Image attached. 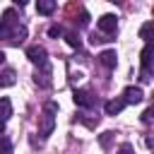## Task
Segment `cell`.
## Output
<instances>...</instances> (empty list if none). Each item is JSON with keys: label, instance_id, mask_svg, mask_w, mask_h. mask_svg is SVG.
<instances>
[{"label": "cell", "instance_id": "cell-1", "mask_svg": "<svg viewBox=\"0 0 154 154\" xmlns=\"http://www.w3.org/2000/svg\"><path fill=\"white\" fill-rule=\"evenodd\" d=\"M55 113H58V106L55 103H46L41 116H38V135L41 137H48L55 128Z\"/></svg>", "mask_w": 154, "mask_h": 154}, {"label": "cell", "instance_id": "cell-2", "mask_svg": "<svg viewBox=\"0 0 154 154\" xmlns=\"http://www.w3.org/2000/svg\"><path fill=\"white\" fill-rule=\"evenodd\" d=\"M96 26H99L101 36H113L116 29H118V17L116 14H103V17L96 19Z\"/></svg>", "mask_w": 154, "mask_h": 154}, {"label": "cell", "instance_id": "cell-3", "mask_svg": "<svg viewBox=\"0 0 154 154\" xmlns=\"http://www.w3.org/2000/svg\"><path fill=\"white\" fill-rule=\"evenodd\" d=\"M51 75H53V67H51V63L46 60V63H41V65L36 67V72H34V82H36L38 87L46 89V87H51V82H53Z\"/></svg>", "mask_w": 154, "mask_h": 154}, {"label": "cell", "instance_id": "cell-4", "mask_svg": "<svg viewBox=\"0 0 154 154\" xmlns=\"http://www.w3.org/2000/svg\"><path fill=\"white\" fill-rule=\"evenodd\" d=\"M72 99H75V103H77L79 108H94L96 101H99L96 94L89 91V89H75V96H72Z\"/></svg>", "mask_w": 154, "mask_h": 154}, {"label": "cell", "instance_id": "cell-5", "mask_svg": "<svg viewBox=\"0 0 154 154\" xmlns=\"http://www.w3.org/2000/svg\"><path fill=\"white\" fill-rule=\"evenodd\" d=\"M26 58H29L31 63L41 65V63H46V60H48V53H46V48H43V46H38V43H36V46H29V48H26Z\"/></svg>", "mask_w": 154, "mask_h": 154}, {"label": "cell", "instance_id": "cell-6", "mask_svg": "<svg viewBox=\"0 0 154 154\" xmlns=\"http://www.w3.org/2000/svg\"><path fill=\"white\" fill-rule=\"evenodd\" d=\"M123 101H125V106L128 103H140L142 99H144V94H142V89L140 87H125V91H123V96H120Z\"/></svg>", "mask_w": 154, "mask_h": 154}, {"label": "cell", "instance_id": "cell-7", "mask_svg": "<svg viewBox=\"0 0 154 154\" xmlns=\"http://www.w3.org/2000/svg\"><path fill=\"white\" fill-rule=\"evenodd\" d=\"M99 63H101L103 67L113 70V67H116V63H118V53H116L113 48H108V51H101V53H99Z\"/></svg>", "mask_w": 154, "mask_h": 154}, {"label": "cell", "instance_id": "cell-8", "mask_svg": "<svg viewBox=\"0 0 154 154\" xmlns=\"http://www.w3.org/2000/svg\"><path fill=\"white\" fill-rule=\"evenodd\" d=\"M123 108H125V101H123L120 96H118V99H111V101H106V103H103L106 116H118Z\"/></svg>", "mask_w": 154, "mask_h": 154}, {"label": "cell", "instance_id": "cell-9", "mask_svg": "<svg viewBox=\"0 0 154 154\" xmlns=\"http://www.w3.org/2000/svg\"><path fill=\"white\" fill-rule=\"evenodd\" d=\"M17 82V72L12 70V67H5L2 72H0V89H5V87H12Z\"/></svg>", "mask_w": 154, "mask_h": 154}, {"label": "cell", "instance_id": "cell-10", "mask_svg": "<svg viewBox=\"0 0 154 154\" xmlns=\"http://www.w3.org/2000/svg\"><path fill=\"white\" fill-rule=\"evenodd\" d=\"M10 116H12V103L7 96H0V123H7Z\"/></svg>", "mask_w": 154, "mask_h": 154}, {"label": "cell", "instance_id": "cell-11", "mask_svg": "<svg viewBox=\"0 0 154 154\" xmlns=\"http://www.w3.org/2000/svg\"><path fill=\"white\" fill-rule=\"evenodd\" d=\"M36 12L38 14H53L55 12V2L53 0H38L36 2Z\"/></svg>", "mask_w": 154, "mask_h": 154}, {"label": "cell", "instance_id": "cell-12", "mask_svg": "<svg viewBox=\"0 0 154 154\" xmlns=\"http://www.w3.org/2000/svg\"><path fill=\"white\" fill-rule=\"evenodd\" d=\"M63 36H65L67 46H72V48H79V46H82V38H79L77 31H63Z\"/></svg>", "mask_w": 154, "mask_h": 154}, {"label": "cell", "instance_id": "cell-13", "mask_svg": "<svg viewBox=\"0 0 154 154\" xmlns=\"http://www.w3.org/2000/svg\"><path fill=\"white\" fill-rule=\"evenodd\" d=\"M0 154H12V140L7 135H0Z\"/></svg>", "mask_w": 154, "mask_h": 154}, {"label": "cell", "instance_id": "cell-14", "mask_svg": "<svg viewBox=\"0 0 154 154\" xmlns=\"http://www.w3.org/2000/svg\"><path fill=\"white\" fill-rule=\"evenodd\" d=\"M152 29H154V22H147V24H142V29H140V38H144V41L149 43V36H152Z\"/></svg>", "mask_w": 154, "mask_h": 154}, {"label": "cell", "instance_id": "cell-15", "mask_svg": "<svg viewBox=\"0 0 154 154\" xmlns=\"http://www.w3.org/2000/svg\"><path fill=\"white\" fill-rule=\"evenodd\" d=\"M113 137H116V132H113V130H108V132H103V135L99 137V142H101V147H103V149H108V147H111V142H113Z\"/></svg>", "mask_w": 154, "mask_h": 154}, {"label": "cell", "instance_id": "cell-16", "mask_svg": "<svg viewBox=\"0 0 154 154\" xmlns=\"http://www.w3.org/2000/svg\"><path fill=\"white\" fill-rule=\"evenodd\" d=\"M48 36H51V38L63 36V26H60V24H51V26H48Z\"/></svg>", "mask_w": 154, "mask_h": 154}, {"label": "cell", "instance_id": "cell-17", "mask_svg": "<svg viewBox=\"0 0 154 154\" xmlns=\"http://www.w3.org/2000/svg\"><path fill=\"white\" fill-rule=\"evenodd\" d=\"M89 24V14H87V10H82L79 12V26H87Z\"/></svg>", "mask_w": 154, "mask_h": 154}, {"label": "cell", "instance_id": "cell-18", "mask_svg": "<svg viewBox=\"0 0 154 154\" xmlns=\"http://www.w3.org/2000/svg\"><path fill=\"white\" fill-rule=\"evenodd\" d=\"M118 154H135V149H132V144H128V142H125V144L118 149Z\"/></svg>", "mask_w": 154, "mask_h": 154}, {"label": "cell", "instance_id": "cell-19", "mask_svg": "<svg viewBox=\"0 0 154 154\" xmlns=\"http://www.w3.org/2000/svg\"><path fill=\"white\" fill-rule=\"evenodd\" d=\"M142 123H152V108H147V111L142 113Z\"/></svg>", "mask_w": 154, "mask_h": 154}, {"label": "cell", "instance_id": "cell-20", "mask_svg": "<svg viewBox=\"0 0 154 154\" xmlns=\"http://www.w3.org/2000/svg\"><path fill=\"white\" fill-rule=\"evenodd\" d=\"M0 135H5V123H0Z\"/></svg>", "mask_w": 154, "mask_h": 154}, {"label": "cell", "instance_id": "cell-21", "mask_svg": "<svg viewBox=\"0 0 154 154\" xmlns=\"http://www.w3.org/2000/svg\"><path fill=\"white\" fill-rule=\"evenodd\" d=\"M2 63H5V53L0 51V65H2Z\"/></svg>", "mask_w": 154, "mask_h": 154}]
</instances>
